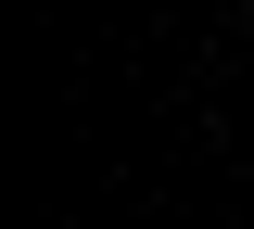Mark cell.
<instances>
[{
	"instance_id": "obj_1",
	"label": "cell",
	"mask_w": 254,
	"mask_h": 229,
	"mask_svg": "<svg viewBox=\"0 0 254 229\" xmlns=\"http://www.w3.org/2000/svg\"><path fill=\"white\" fill-rule=\"evenodd\" d=\"M242 13H254V0H242Z\"/></svg>"
}]
</instances>
